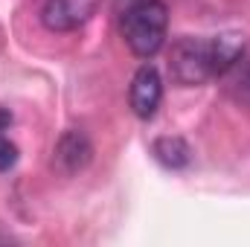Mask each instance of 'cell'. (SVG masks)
Masks as SVG:
<instances>
[{"instance_id":"cell-1","label":"cell","mask_w":250,"mask_h":247,"mask_svg":"<svg viewBox=\"0 0 250 247\" xmlns=\"http://www.w3.org/2000/svg\"><path fill=\"white\" fill-rule=\"evenodd\" d=\"M169 9L163 0H131L120 6V35L137 59H154L166 44Z\"/></svg>"},{"instance_id":"cell-2","label":"cell","mask_w":250,"mask_h":247,"mask_svg":"<svg viewBox=\"0 0 250 247\" xmlns=\"http://www.w3.org/2000/svg\"><path fill=\"white\" fill-rule=\"evenodd\" d=\"M169 76L181 87H201L209 79H218L215 59H212V41L181 35L169 47Z\"/></svg>"},{"instance_id":"cell-3","label":"cell","mask_w":250,"mask_h":247,"mask_svg":"<svg viewBox=\"0 0 250 247\" xmlns=\"http://www.w3.org/2000/svg\"><path fill=\"white\" fill-rule=\"evenodd\" d=\"M90 160H93V143H90V137L82 128H67L59 137L56 148H53L50 166H53L56 175L73 178V175L84 172L90 166Z\"/></svg>"},{"instance_id":"cell-4","label":"cell","mask_w":250,"mask_h":247,"mask_svg":"<svg viewBox=\"0 0 250 247\" xmlns=\"http://www.w3.org/2000/svg\"><path fill=\"white\" fill-rule=\"evenodd\" d=\"M102 0H44L41 6V23L50 32H76L84 26Z\"/></svg>"},{"instance_id":"cell-5","label":"cell","mask_w":250,"mask_h":247,"mask_svg":"<svg viewBox=\"0 0 250 247\" xmlns=\"http://www.w3.org/2000/svg\"><path fill=\"white\" fill-rule=\"evenodd\" d=\"M163 102V79L154 64H143L128 87V105L137 120H151Z\"/></svg>"},{"instance_id":"cell-6","label":"cell","mask_w":250,"mask_h":247,"mask_svg":"<svg viewBox=\"0 0 250 247\" xmlns=\"http://www.w3.org/2000/svg\"><path fill=\"white\" fill-rule=\"evenodd\" d=\"M151 157L169 172H184L192 163V145L178 134H166L151 143Z\"/></svg>"},{"instance_id":"cell-7","label":"cell","mask_w":250,"mask_h":247,"mask_svg":"<svg viewBox=\"0 0 250 247\" xmlns=\"http://www.w3.org/2000/svg\"><path fill=\"white\" fill-rule=\"evenodd\" d=\"M221 79H227V93H230V99H236L239 105H248L250 108V59H239V62L233 64Z\"/></svg>"},{"instance_id":"cell-8","label":"cell","mask_w":250,"mask_h":247,"mask_svg":"<svg viewBox=\"0 0 250 247\" xmlns=\"http://www.w3.org/2000/svg\"><path fill=\"white\" fill-rule=\"evenodd\" d=\"M9 128H12V114L0 108V172H9L18 163V145L9 137Z\"/></svg>"}]
</instances>
